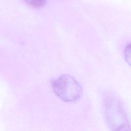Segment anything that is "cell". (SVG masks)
Wrapping results in <instances>:
<instances>
[{"label": "cell", "instance_id": "1", "mask_svg": "<svg viewBox=\"0 0 131 131\" xmlns=\"http://www.w3.org/2000/svg\"><path fill=\"white\" fill-rule=\"evenodd\" d=\"M102 104L105 119L111 131H130L127 114L117 95L111 92L104 93Z\"/></svg>", "mask_w": 131, "mask_h": 131}, {"label": "cell", "instance_id": "2", "mask_svg": "<svg viewBox=\"0 0 131 131\" xmlns=\"http://www.w3.org/2000/svg\"><path fill=\"white\" fill-rule=\"evenodd\" d=\"M53 91L61 100L66 102H73L78 100L82 94L79 83L72 76L62 75L54 80L52 84Z\"/></svg>", "mask_w": 131, "mask_h": 131}, {"label": "cell", "instance_id": "3", "mask_svg": "<svg viewBox=\"0 0 131 131\" xmlns=\"http://www.w3.org/2000/svg\"><path fill=\"white\" fill-rule=\"evenodd\" d=\"M28 5L32 7L38 8L43 6L46 3V0H24Z\"/></svg>", "mask_w": 131, "mask_h": 131}, {"label": "cell", "instance_id": "4", "mask_svg": "<svg viewBox=\"0 0 131 131\" xmlns=\"http://www.w3.org/2000/svg\"><path fill=\"white\" fill-rule=\"evenodd\" d=\"M130 44H128L125 48V50H124V57H125V59L126 61V62L130 64Z\"/></svg>", "mask_w": 131, "mask_h": 131}]
</instances>
